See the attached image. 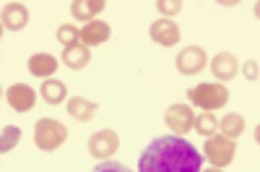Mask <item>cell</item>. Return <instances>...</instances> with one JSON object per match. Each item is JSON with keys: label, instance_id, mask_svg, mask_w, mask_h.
Masks as SVG:
<instances>
[{"label": "cell", "instance_id": "cell-23", "mask_svg": "<svg viewBox=\"0 0 260 172\" xmlns=\"http://www.w3.org/2000/svg\"><path fill=\"white\" fill-rule=\"evenodd\" d=\"M156 8L169 18V16H175V13H180L182 11V3H180V0H175V3H167V0H159V3H156Z\"/></svg>", "mask_w": 260, "mask_h": 172}, {"label": "cell", "instance_id": "cell-6", "mask_svg": "<svg viewBox=\"0 0 260 172\" xmlns=\"http://www.w3.org/2000/svg\"><path fill=\"white\" fill-rule=\"evenodd\" d=\"M117 149H120V138L110 128H104V131L89 138V154L96 159H112V154H117Z\"/></svg>", "mask_w": 260, "mask_h": 172}, {"label": "cell", "instance_id": "cell-13", "mask_svg": "<svg viewBox=\"0 0 260 172\" xmlns=\"http://www.w3.org/2000/svg\"><path fill=\"white\" fill-rule=\"evenodd\" d=\"M29 24V8L21 3H8L3 8V29L8 32H18Z\"/></svg>", "mask_w": 260, "mask_h": 172}, {"label": "cell", "instance_id": "cell-14", "mask_svg": "<svg viewBox=\"0 0 260 172\" xmlns=\"http://www.w3.org/2000/svg\"><path fill=\"white\" fill-rule=\"evenodd\" d=\"M107 8L104 0H73L71 3V13L73 18L83 21V24H89V21H96V16Z\"/></svg>", "mask_w": 260, "mask_h": 172}, {"label": "cell", "instance_id": "cell-16", "mask_svg": "<svg viewBox=\"0 0 260 172\" xmlns=\"http://www.w3.org/2000/svg\"><path fill=\"white\" fill-rule=\"evenodd\" d=\"M94 112H96V104L89 102L86 97H73V99H68V115H71L73 120L89 123V120L94 118Z\"/></svg>", "mask_w": 260, "mask_h": 172}, {"label": "cell", "instance_id": "cell-15", "mask_svg": "<svg viewBox=\"0 0 260 172\" xmlns=\"http://www.w3.org/2000/svg\"><path fill=\"white\" fill-rule=\"evenodd\" d=\"M60 60H62L68 68L81 71V68L89 66V60H91V50L86 47V45H73V47H65V50H62V55H60Z\"/></svg>", "mask_w": 260, "mask_h": 172}, {"label": "cell", "instance_id": "cell-12", "mask_svg": "<svg viewBox=\"0 0 260 172\" xmlns=\"http://www.w3.org/2000/svg\"><path fill=\"white\" fill-rule=\"evenodd\" d=\"M55 71H57V58H52V55H47V52H34V55L29 58V73H31V76L47 81V78H52Z\"/></svg>", "mask_w": 260, "mask_h": 172}, {"label": "cell", "instance_id": "cell-18", "mask_svg": "<svg viewBox=\"0 0 260 172\" xmlns=\"http://www.w3.org/2000/svg\"><path fill=\"white\" fill-rule=\"evenodd\" d=\"M219 131H221L224 138L237 141V138L242 136V131H245V118H242V115H237V112L224 115V118L219 120Z\"/></svg>", "mask_w": 260, "mask_h": 172}, {"label": "cell", "instance_id": "cell-20", "mask_svg": "<svg viewBox=\"0 0 260 172\" xmlns=\"http://www.w3.org/2000/svg\"><path fill=\"white\" fill-rule=\"evenodd\" d=\"M18 138H21V131L16 125H6L3 131H0V152H11V149H16V144H18Z\"/></svg>", "mask_w": 260, "mask_h": 172}, {"label": "cell", "instance_id": "cell-7", "mask_svg": "<svg viewBox=\"0 0 260 172\" xmlns=\"http://www.w3.org/2000/svg\"><path fill=\"white\" fill-rule=\"evenodd\" d=\"M164 123L169 125V131L175 136H182L195 125V112L187 104H172L167 110V115H164Z\"/></svg>", "mask_w": 260, "mask_h": 172}, {"label": "cell", "instance_id": "cell-19", "mask_svg": "<svg viewBox=\"0 0 260 172\" xmlns=\"http://www.w3.org/2000/svg\"><path fill=\"white\" fill-rule=\"evenodd\" d=\"M195 131L208 138L219 131V120L213 118V112H201V115H195Z\"/></svg>", "mask_w": 260, "mask_h": 172}, {"label": "cell", "instance_id": "cell-2", "mask_svg": "<svg viewBox=\"0 0 260 172\" xmlns=\"http://www.w3.org/2000/svg\"><path fill=\"white\" fill-rule=\"evenodd\" d=\"M187 99L201 107L206 112H213V110H221V107L229 102V89L224 83H213V81H206V83H198L195 89L187 92Z\"/></svg>", "mask_w": 260, "mask_h": 172}, {"label": "cell", "instance_id": "cell-24", "mask_svg": "<svg viewBox=\"0 0 260 172\" xmlns=\"http://www.w3.org/2000/svg\"><path fill=\"white\" fill-rule=\"evenodd\" d=\"M242 71H245V76H247L250 81H257V76H260V66H257V60H247Z\"/></svg>", "mask_w": 260, "mask_h": 172}, {"label": "cell", "instance_id": "cell-17", "mask_svg": "<svg viewBox=\"0 0 260 172\" xmlns=\"http://www.w3.org/2000/svg\"><path fill=\"white\" fill-rule=\"evenodd\" d=\"M39 94H42V99H45L47 104H60V102H65V97H68V92H65V83L57 81V78L42 81Z\"/></svg>", "mask_w": 260, "mask_h": 172}, {"label": "cell", "instance_id": "cell-1", "mask_svg": "<svg viewBox=\"0 0 260 172\" xmlns=\"http://www.w3.org/2000/svg\"><path fill=\"white\" fill-rule=\"evenodd\" d=\"M203 154H198L190 141L182 136H159L154 138L138 159V172H201Z\"/></svg>", "mask_w": 260, "mask_h": 172}, {"label": "cell", "instance_id": "cell-25", "mask_svg": "<svg viewBox=\"0 0 260 172\" xmlns=\"http://www.w3.org/2000/svg\"><path fill=\"white\" fill-rule=\"evenodd\" d=\"M201 172H224V169H219V167H211V169H201Z\"/></svg>", "mask_w": 260, "mask_h": 172}, {"label": "cell", "instance_id": "cell-11", "mask_svg": "<svg viewBox=\"0 0 260 172\" xmlns=\"http://www.w3.org/2000/svg\"><path fill=\"white\" fill-rule=\"evenodd\" d=\"M211 71L219 81H232L237 73H240V63H237V58L232 52H219L211 60Z\"/></svg>", "mask_w": 260, "mask_h": 172}, {"label": "cell", "instance_id": "cell-5", "mask_svg": "<svg viewBox=\"0 0 260 172\" xmlns=\"http://www.w3.org/2000/svg\"><path fill=\"white\" fill-rule=\"evenodd\" d=\"M175 66L182 76H195V73H201L206 66H208V55L203 47L198 45H187L185 50L177 52V60H175Z\"/></svg>", "mask_w": 260, "mask_h": 172}, {"label": "cell", "instance_id": "cell-22", "mask_svg": "<svg viewBox=\"0 0 260 172\" xmlns=\"http://www.w3.org/2000/svg\"><path fill=\"white\" fill-rule=\"evenodd\" d=\"M91 172H133L130 167H125V164H120V162H112V159H104L102 164H96Z\"/></svg>", "mask_w": 260, "mask_h": 172}, {"label": "cell", "instance_id": "cell-3", "mask_svg": "<svg viewBox=\"0 0 260 172\" xmlns=\"http://www.w3.org/2000/svg\"><path fill=\"white\" fill-rule=\"evenodd\" d=\"M65 138H68V128L55 118H42L34 128V144L42 152H55L65 144Z\"/></svg>", "mask_w": 260, "mask_h": 172}, {"label": "cell", "instance_id": "cell-21", "mask_svg": "<svg viewBox=\"0 0 260 172\" xmlns=\"http://www.w3.org/2000/svg\"><path fill=\"white\" fill-rule=\"evenodd\" d=\"M57 39H60V45L73 47V45H81V32H78L73 24H62V26L57 29Z\"/></svg>", "mask_w": 260, "mask_h": 172}, {"label": "cell", "instance_id": "cell-10", "mask_svg": "<svg viewBox=\"0 0 260 172\" xmlns=\"http://www.w3.org/2000/svg\"><path fill=\"white\" fill-rule=\"evenodd\" d=\"M78 32H81V45H86V47L104 45V42L112 37L110 24H104V21H89V24H83V29H78Z\"/></svg>", "mask_w": 260, "mask_h": 172}, {"label": "cell", "instance_id": "cell-8", "mask_svg": "<svg viewBox=\"0 0 260 172\" xmlns=\"http://www.w3.org/2000/svg\"><path fill=\"white\" fill-rule=\"evenodd\" d=\"M148 34H151V39H154L156 45H161V47H172V45H177V42H180V26H177L172 18H159V21H154V24H151V29H148Z\"/></svg>", "mask_w": 260, "mask_h": 172}, {"label": "cell", "instance_id": "cell-9", "mask_svg": "<svg viewBox=\"0 0 260 172\" xmlns=\"http://www.w3.org/2000/svg\"><path fill=\"white\" fill-rule=\"evenodd\" d=\"M6 99H8V104L13 107L16 112H29L34 107V102H37V92L31 89L29 83H13L11 89L6 92Z\"/></svg>", "mask_w": 260, "mask_h": 172}, {"label": "cell", "instance_id": "cell-4", "mask_svg": "<svg viewBox=\"0 0 260 172\" xmlns=\"http://www.w3.org/2000/svg\"><path fill=\"white\" fill-rule=\"evenodd\" d=\"M203 154L208 157V162H211L213 167L221 169V167H226V164L234 162L237 146H234V141H229V138H224V136H208L206 144H203Z\"/></svg>", "mask_w": 260, "mask_h": 172}]
</instances>
